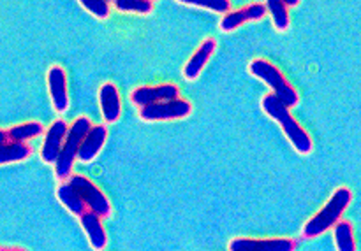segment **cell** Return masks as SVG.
<instances>
[{"label":"cell","instance_id":"cell-22","mask_svg":"<svg viewBox=\"0 0 361 251\" xmlns=\"http://www.w3.org/2000/svg\"><path fill=\"white\" fill-rule=\"evenodd\" d=\"M80 6L83 7L87 13H90L92 16L97 18V20H108L109 14H111V2L108 0H83L80 2Z\"/></svg>","mask_w":361,"mask_h":251},{"label":"cell","instance_id":"cell-15","mask_svg":"<svg viewBox=\"0 0 361 251\" xmlns=\"http://www.w3.org/2000/svg\"><path fill=\"white\" fill-rule=\"evenodd\" d=\"M42 132H44V125L41 122L20 123L11 129H0V144L27 143L28 139L39 137Z\"/></svg>","mask_w":361,"mask_h":251},{"label":"cell","instance_id":"cell-10","mask_svg":"<svg viewBox=\"0 0 361 251\" xmlns=\"http://www.w3.org/2000/svg\"><path fill=\"white\" fill-rule=\"evenodd\" d=\"M67 132H69V127L63 120H56L49 127L41 146V160L44 164H55L63 146V141L67 137Z\"/></svg>","mask_w":361,"mask_h":251},{"label":"cell","instance_id":"cell-4","mask_svg":"<svg viewBox=\"0 0 361 251\" xmlns=\"http://www.w3.org/2000/svg\"><path fill=\"white\" fill-rule=\"evenodd\" d=\"M92 129V122L87 116H80V118L74 120L73 125L69 127V132H67L66 141H63V146L60 150L59 158L55 162V174L59 179H67L73 172L74 162L78 160V150H80V144L83 141V137L87 136L88 130Z\"/></svg>","mask_w":361,"mask_h":251},{"label":"cell","instance_id":"cell-9","mask_svg":"<svg viewBox=\"0 0 361 251\" xmlns=\"http://www.w3.org/2000/svg\"><path fill=\"white\" fill-rule=\"evenodd\" d=\"M267 4L264 2H256L250 4V6L242 7V9L229 11L228 14H224L219 23L222 32H235L236 28L242 27L243 23H249V21H257L263 20L267 16Z\"/></svg>","mask_w":361,"mask_h":251},{"label":"cell","instance_id":"cell-14","mask_svg":"<svg viewBox=\"0 0 361 251\" xmlns=\"http://www.w3.org/2000/svg\"><path fill=\"white\" fill-rule=\"evenodd\" d=\"M215 49H217V42H215V39L208 37L204 39L203 42H201L200 48L194 51V55L190 56L189 62L185 63V67H183V77L189 81H194L200 77L201 70L207 67V63L210 62L212 55L215 53Z\"/></svg>","mask_w":361,"mask_h":251},{"label":"cell","instance_id":"cell-2","mask_svg":"<svg viewBox=\"0 0 361 251\" xmlns=\"http://www.w3.org/2000/svg\"><path fill=\"white\" fill-rule=\"evenodd\" d=\"M353 200V192L345 186H341L334 192L331 199L328 200L323 206V210L317 214H314L309 221L305 224L302 231L303 239H314L319 238L321 234H324L326 231H330L331 227L338 224L342 220V214L345 213L348 206Z\"/></svg>","mask_w":361,"mask_h":251},{"label":"cell","instance_id":"cell-18","mask_svg":"<svg viewBox=\"0 0 361 251\" xmlns=\"http://www.w3.org/2000/svg\"><path fill=\"white\" fill-rule=\"evenodd\" d=\"M32 155V146L28 143L0 144V165L14 164L27 160Z\"/></svg>","mask_w":361,"mask_h":251},{"label":"cell","instance_id":"cell-5","mask_svg":"<svg viewBox=\"0 0 361 251\" xmlns=\"http://www.w3.org/2000/svg\"><path fill=\"white\" fill-rule=\"evenodd\" d=\"M69 185L73 186V188L78 192V195L83 199V202L87 204L88 211L97 214L101 220L111 217V202H109V199L104 195V192H102L94 181H90V179L87 178V176L83 174L71 176Z\"/></svg>","mask_w":361,"mask_h":251},{"label":"cell","instance_id":"cell-20","mask_svg":"<svg viewBox=\"0 0 361 251\" xmlns=\"http://www.w3.org/2000/svg\"><path fill=\"white\" fill-rule=\"evenodd\" d=\"M113 7L123 14H137V16H147L155 9V4L152 0H113Z\"/></svg>","mask_w":361,"mask_h":251},{"label":"cell","instance_id":"cell-25","mask_svg":"<svg viewBox=\"0 0 361 251\" xmlns=\"http://www.w3.org/2000/svg\"><path fill=\"white\" fill-rule=\"evenodd\" d=\"M284 4H286V7H295V6H298L300 0H288V2H284Z\"/></svg>","mask_w":361,"mask_h":251},{"label":"cell","instance_id":"cell-12","mask_svg":"<svg viewBox=\"0 0 361 251\" xmlns=\"http://www.w3.org/2000/svg\"><path fill=\"white\" fill-rule=\"evenodd\" d=\"M106 139H108L106 125H92V129L88 130V134L81 141L80 150H78V160L83 162V164L94 162L95 157L101 153L102 146L106 144Z\"/></svg>","mask_w":361,"mask_h":251},{"label":"cell","instance_id":"cell-1","mask_svg":"<svg viewBox=\"0 0 361 251\" xmlns=\"http://www.w3.org/2000/svg\"><path fill=\"white\" fill-rule=\"evenodd\" d=\"M261 105H263V111L281 125L282 132L286 134L289 143L293 144V148H295L300 155H309L310 151L314 150V143L310 134L296 122L295 116L291 115V111H289V108L284 102H281L274 94H270L263 98Z\"/></svg>","mask_w":361,"mask_h":251},{"label":"cell","instance_id":"cell-11","mask_svg":"<svg viewBox=\"0 0 361 251\" xmlns=\"http://www.w3.org/2000/svg\"><path fill=\"white\" fill-rule=\"evenodd\" d=\"M48 90L51 95V104L56 112H66L69 109V91H67L66 70L53 65L48 70Z\"/></svg>","mask_w":361,"mask_h":251},{"label":"cell","instance_id":"cell-16","mask_svg":"<svg viewBox=\"0 0 361 251\" xmlns=\"http://www.w3.org/2000/svg\"><path fill=\"white\" fill-rule=\"evenodd\" d=\"M80 224L83 227L85 234H87L90 246L95 251H102L108 245V236H106V229L102 225V220L94 214L92 211H87L85 214L80 217Z\"/></svg>","mask_w":361,"mask_h":251},{"label":"cell","instance_id":"cell-8","mask_svg":"<svg viewBox=\"0 0 361 251\" xmlns=\"http://www.w3.org/2000/svg\"><path fill=\"white\" fill-rule=\"evenodd\" d=\"M298 241L291 238L249 239L236 238L229 243V251H296Z\"/></svg>","mask_w":361,"mask_h":251},{"label":"cell","instance_id":"cell-3","mask_svg":"<svg viewBox=\"0 0 361 251\" xmlns=\"http://www.w3.org/2000/svg\"><path fill=\"white\" fill-rule=\"evenodd\" d=\"M249 72L252 74L254 77H257V79L264 81V83L271 88L275 97L281 102H284L288 108L298 105V91H296V88L286 79V76L279 70L277 65H274V63L268 62V60L264 58H254L252 62L249 63Z\"/></svg>","mask_w":361,"mask_h":251},{"label":"cell","instance_id":"cell-6","mask_svg":"<svg viewBox=\"0 0 361 251\" xmlns=\"http://www.w3.org/2000/svg\"><path fill=\"white\" fill-rule=\"evenodd\" d=\"M192 104L185 98L159 102V104L145 105L140 109V118L143 122H169V120H182L190 116Z\"/></svg>","mask_w":361,"mask_h":251},{"label":"cell","instance_id":"cell-21","mask_svg":"<svg viewBox=\"0 0 361 251\" xmlns=\"http://www.w3.org/2000/svg\"><path fill=\"white\" fill-rule=\"evenodd\" d=\"M267 4V11L271 14V21H274V27L279 32H286L291 25V16H289V11L286 7L284 2L281 0H270Z\"/></svg>","mask_w":361,"mask_h":251},{"label":"cell","instance_id":"cell-17","mask_svg":"<svg viewBox=\"0 0 361 251\" xmlns=\"http://www.w3.org/2000/svg\"><path fill=\"white\" fill-rule=\"evenodd\" d=\"M56 197H59L60 202L66 206V210H69V213H73L74 217H81L88 211L87 204L83 202L80 195H78L76 190L69 185V183H62V185L56 188Z\"/></svg>","mask_w":361,"mask_h":251},{"label":"cell","instance_id":"cell-13","mask_svg":"<svg viewBox=\"0 0 361 251\" xmlns=\"http://www.w3.org/2000/svg\"><path fill=\"white\" fill-rule=\"evenodd\" d=\"M99 105L106 123H116L122 116V101L113 83H104L99 88Z\"/></svg>","mask_w":361,"mask_h":251},{"label":"cell","instance_id":"cell-7","mask_svg":"<svg viewBox=\"0 0 361 251\" xmlns=\"http://www.w3.org/2000/svg\"><path fill=\"white\" fill-rule=\"evenodd\" d=\"M180 97V88L173 83L159 84V86H137L130 91V102L137 108L159 104V102L175 101Z\"/></svg>","mask_w":361,"mask_h":251},{"label":"cell","instance_id":"cell-24","mask_svg":"<svg viewBox=\"0 0 361 251\" xmlns=\"http://www.w3.org/2000/svg\"><path fill=\"white\" fill-rule=\"evenodd\" d=\"M0 251H28V250L21 248V246H2L0 245Z\"/></svg>","mask_w":361,"mask_h":251},{"label":"cell","instance_id":"cell-19","mask_svg":"<svg viewBox=\"0 0 361 251\" xmlns=\"http://www.w3.org/2000/svg\"><path fill=\"white\" fill-rule=\"evenodd\" d=\"M334 238L338 251H356V239L351 221H338L334 227Z\"/></svg>","mask_w":361,"mask_h":251},{"label":"cell","instance_id":"cell-23","mask_svg":"<svg viewBox=\"0 0 361 251\" xmlns=\"http://www.w3.org/2000/svg\"><path fill=\"white\" fill-rule=\"evenodd\" d=\"M180 6L187 7H200V9H210L212 13H224L231 11V2L229 0H194V2H178Z\"/></svg>","mask_w":361,"mask_h":251}]
</instances>
